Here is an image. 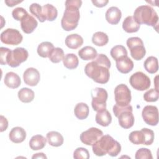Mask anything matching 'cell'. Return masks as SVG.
Here are the masks:
<instances>
[{"instance_id":"obj_21","label":"cell","mask_w":159,"mask_h":159,"mask_svg":"<svg viewBox=\"0 0 159 159\" xmlns=\"http://www.w3.org/2000/svg\"><path fill=\"white\" fill-rule=\"evenodd\" d=\"M95 120L96 123L100 125L107 127L112 122V116L110 112L106 109L97 112Z\"/></svg>"},{"instance_id":"obj_19","label":"cell","mask_w":159,"mask_h":159,"mask_svg":"<svg viewBox=\"0 0 159 159\" xmlns=\"http://www.w3.org/2000/svg\"><path fill=\"white\" fill-rule=\"evenodd\" d=\"M4 83L7 87L15 89L17 88L20 85L21 80L17 73L10 71L6 74L4 79Z\"/></svg>"},{"instance_id":"obj_24","label":"cell","mask_w":159,"mask_h":159,"mask_svg":"<svg viewBox=\"0 0 159 159\" xmlns=\"http://www.w3.org/2000/svg\"><path fill=\"white\" fill-rule=\"evenodd\" d=\"M42 14L45 20L53 21L58 15L57 8L51 4H46L42 6Z\"/></svg>"},{"instance_id":"obj_15","label":"cell","mask_w":159,"mask_h":159,"mask_svg":"<svg viewBox=\"0 0 159 159\" xmlns=\"http://www.w3.org/2000/svg\"><path fill=\"white\" fill-rule=\"evenodd\" d=\"M38 25L37 20L30 14H27L21 20L20 26L22 31L25 34H30Z\"/></svg>"},{"instance_id":"obj_43","label":"cell","mask_w":159,"mask_h":159,"mask_svg":"<svg viewBox=\"0 0 159 159\" xmlns=\"http://www.w3.org/2000/svg\"><path fill=\"white\" fill-rule=\"evenodd\" d=\"M0 120H1V132L6 130L8 127V121L6 117H4L3 116H0Z\"/></svg>"},{"instance_id":"obj_29","label":"cell","mask_w":159,"mask_h":159,"mask_svg":"<svg viewBox=\"0 0 159 159\" xmlns=\"http://www.w3.org/2000/svg\"><path fill=\"white\" fill-rule=\"evenodd\" d=\"M63 65L68 69L76 68L79 64L78 57L74 53H68L64 56L63 59Z\"/></svg>"},{"instance_id":"obj_3","label":"cell","mask_w":159,"mask_h":159,"mask_svg":"<svg viewBox=\"0 0 159 159\" xmlns=\"http://www.w3.org/2000/svg\"><path fill=\"white\" fill-rule=\"evenodd\" d=\"M93 153L99 157L108 154L111 157H116L121 151L120 144L111 135H102L93 145Z\"/></svg>"},{"instance_id":"obj_18","label":"cell","mask_w":159,"mask_h":159,"mask_svg":"<svg viewBox=\"0 0 159 159\" xmlns=\"http://www.w3.org/2000/svg\"><path fill=\"white\" fill-rule=\"evenodd\" d=\"M9 138L11 141L15 143H21L26 138V132L22 127H15L10 131Z\"/></svg>"},{"instance_id":"obj_16","label":"cell","mask_w":159,"mask_h":159,"mask_svg":"<svg viewBox=\"0 0 159 159\" xmlns=\"http://www.w3.org/2000/svg\"><path fill=\"white\" fill-rule=\"evenodd\" d=\"M116 61L118 71L122 73H128L131 71L134 68V63L127 55L118 58Z\"/></svg>"},{"instance_id":"obj_23","label":"cell","mask_w":159,"mask_h":159,"mask_svg":"<svg viewBox=\"0 0 159 159\" xmlns=\"http://www.w3.org/2000/svg\"><path fill=\"white\" fill-rule=\"evenodd\" d=\"M47 140L49 145L53 147H60L63 143V137L57 131H50L47 134Z\"/></svg>"},{"instance_id":"obj_38","label":"cell","mask_w":159,"mask_h":159,"mask_svg":"<svg viewBox=\"0 0 159 159\" xmlns=\"http://www.w3.org/2000/svg\"><path fill=\"white\" fill-rule=\"evenodd\" d=\"M143 134L144 142L143 145H150L154 140V132L152 130L148 128H143L141 130Z\"/></svg>"},{"instance_id":"obj_4","label":"cell","mask_w":159,"mask_h":159,"mask_svg":"<svg viewBox=\"0 0 159 159\" xmlns=\"http://www.w3.org/2000/svg\"><path fill=\"white\" fill-rule=\"evenodd\" d=\"M133 17L137 24L152 26L157 30L158 16L151 6L142 5L137 7L134 12Z\"/></svg>"},{"instance_id":"obj_22","label":"cell","mask_w":159,"mask_h":159,"mask_svg":"<svg viewBox=\"0 0 159 159\" xmlns=\"http://www.w3.org/2000/svg\"><path fill=\"white\" fill-rule=\"evenodd\" d=\"M140 27V25L137 24L131 16L125 17L122 22V28L127 33L136 32L139 30Z\"/></svg>"},{"instance_id":"obj_20","label":"cell","mask_w":159,"mask_h":159,"mask_svg":"<svg viewBox=\"0 0 159 159\" xmlns=\"http://www.w3.org/2000/svg\"><path fill=\"white\" fill-rule=\"evenodd\" d=\"M83 43V39L77 34L68 35L65 39L66 45L71 49H77Z\"/></svg>"},{"instance_id":"obj_32","label":"cell","mask_w":159,"mask_h":159,"mask_svg":"<svg viewBox=\"0 0 159 159\" xmlns=\"http://www.w3.org/2000/svg\"><path fill=\"white\" fill-rule=\"evenodd\" d=\"M109 38L107 35L103 32H96L92 37L93 43L99 47L104 46L108 43Z\"/></svg>"},{"instance_id":"obj_17","label":"cell","mask_w":159,"mask_h":159,"mask_svg":"<svg viewBox=\"0 0 159 159\" xmlns=\"http://www.w3.org/2000/svg\"><path fill=\"white\" fill-rule=\"evenodd\" d=\"M105 17L109 24L116 25L119 22L122 17V12L117 7L112 6L107 9Z\"/></svg>"},{"instance_id":"obj_30","label":"cell","mask_w":159,"mask_h":159,"mask_svg":"<svg viewBox=\"0 0 159 159\" xmlns=\"http://www.w3.org/2000/svg\"><path fill=\"white\" fill-rule=\"evenodd\" d=\"M145 70L149 73L153 74L157 72L158 70V60L153 56L148 57L144 61L143 63Z\"/></svg>"},{"instance_id":"obj_5","label":"cell","mask_w":159,"mask_h":159,"mask_svg":"<svg viewBox=\"0 0 159 159\" xmlns=\"http://www.w3.org/2000/svg\"><path fill=\"white\" fill-rule=\"evenodd\" d=\"M113 112L116 117H118L119 124L120 127L127 129L132 127L134 124V116L132 114V107L127 105L120 107L115 104L112 108Z\"/></svg>"},{"instance_id":"obj_44","label":"cell","mask_w":159,"mask_h":159,"mask_svg":"<svg viewBox=\"0 0 159 159\" xmlns=\"http://www.w3.org/2000/svg\"><path fill=\"white\" fill-rule=\"evenodd\" d=\"M92 3L96 7H102L108 3L109 1L108 0H99V1H96V0H92L91 1Z\"/></svg>"},{"instance_id":"obj_13","label":"cell","mask_w":159,"mask_h":159,"mask_svg":"<svg viewBox=\"0 0 159 159\" xmlns=\"http://www.w3.org/2000/svg\"><path fill=\"white\" fill-rule=\"evenodd\" d=\"M142 116L143 120L148 125L155 126L158 123V111L155 106H145L142 110Z\"/></svg>"},{"instance_id":"obj_40","label":"cell","mask_w":159,"mask_h":159,"mask_svg":"<svg viewBox=\"0 0 159 159\" xmlns=\"http://www.w3.org/2000/svg\"><path fill=\"white\" fill-rule=\"evenodd\" d=\"M73 158L75 159H88L89 153L86 148L78 147L73 152Z\"/></svg>"},{"instance_id":"obj_2","label":"cell","mask_w":159,"mask_h":159,"mask_svg":"<svg viewBox=\"0 0 159 159\" xmlns=\"http://www.w3.org/2000/svg\"><path fill=\"white\" fill-rule=\"evenodd\" d=\"M81 4V0H67L65 1V10L61 20V27L65 30H73L78 26L80 17L79 8Z\"/></svg>"},{"instance_id":"obj_33","label":"cell","mask_w":159,"mask_h":159,"mask_svg":"<svg viewBox=\"0 0 159 159\" xmlns=\"http://www.w3.org/2000/svg\"><path fill=\"white\" fill-rule=\"evenodd\" d=\"M110 54L111 57L115 60H116L122 57L127 55V50L124 46L121 45H117L111 48Z\"/></svg>"},{"instance_id":"obj_8","label":"cell","mask_w":159,"mask_h":159,"mask_svg":"<svg viewBox=\"0 0 159 159\" xmlns=\"http://www.w3.org/2000/svg\"><path fill=\"white\" fill-rule=\"evenodd\" d=\"M28 57L29 53L26 49L22 47H17L10 50L6 58V63L11 67H17L21 63L26 61Z\"/></svg>"},{"instance_id":"obj_46","label":"cell","mask_w":159,"mask_h":159,"mask_svg":"<svg viewBox=\"0 0 159 159\" xmlns=\"http://www.w3.org/2000/svg\"><path fill=\"white\" fill-rule=\"evenodd\" d=\"M32 158H47V157L43 153H35L32 157Z\"/></svg>"},{"instance_id":"obj_45","label":"cell","mask_w":159,"mask_h":159,"mask_svg":"<svg viewBox=\"0 0 159 159\" xmlns=\"http://www.w3.org/2000/svg\"><path fill=\"white\" fill-rule=\"evenodd\" d=\"M5 3L9 7H12L19 3L22 2V1H14V0H5Z\"/></svg>"},{"instance_id":"obj_11","label":"cell","mask_w":159,"mask_h":159,"mask_svg":"<svg viewBox=\"0 0 159 159\" xmlns=\"http://www.w3.org/2000/svg\"><path fill=\"white\" fill-rule=\"evenodd\" d=\"M22 34L17 29L8 28L1 34V41L7 45H17L22 42Z\"/></svg>"},{"instance_id":"obj_36","label":"cell","mask_w":159,"mask_h":159,"mask_svg":"<svg viewBox=\"0 0 159 159\" xmlns=\"http://www.w3.org/2000/svg\"><path fill=\"white\" fill-rule=\"evenodd\" d=\"M29 10L32 14L35 16L40 22H45V19L42 14V6H41L38 3H32L29 6Z\"/></svg>"},{"instance_id":"obj_9","label":"cell","mask_w":159,"mask_h":159,"mask_svg":"<svg viewBox=\"0 0 159 159\" xmlns=\"http://www.w3.org/2000/svg\"><path fill=\"white\" fill-rule=\"evenodd\" d=\"M129 83L133 88L141 91L148 89L151 84L150 78L142 71L132 74L129 78Z\"/></svg>"},{"instance_id":"obj_1","label":"cell","mask_w":159,"mask_h":159,"mask_svg":"<svg viewBox=\"0 0 159 159\" xmlns=\"http://www.w3.org/2000/svg\"><path fill=\"white\" fill-rule=\"evenodd\" d=\"M111 65L110 60L106 55L98 54L92 61L86 64L84 73L96 83L105 84L109 80Z\"/></svg>"},{"instance_id":"obj_12","label":"cell","mask_w":159,"mask_h":159,"mask_svg":"<svg viewBox=\"0 0 159 159\" xmlns=\"http://www.w3.org/2000/svg\"><path fill=\"white\" fill-rule=\"evenodd\" d=\"M102 135V130L96 127H91L81 134L80 140L86 145H93Z\"/></svg>"},{"instance_id":"obj_27","label":"cell","mask_w":159,"mask_h":159,"mask_svg":"<svg viewBox=\"0 0 159 159\" xmlns=\"http://www.w3.org/2000/svg\"><path fill=\"white\" fill-rule=\"evenodd\" d=\"M89 107L84 102L78 103L74 109L75 115L80 120L86 119L89 115Z\"/></svg>"},{"instance_id":"obj_25","label":"cell","mask_w":159,"mask_h":159,"mask_svg":"<svg viewBox=\"0 0 159 159\" xmlns=\"http://www.w3.org/2000/svg\"><path fill=\"white\" fill-rule=\"evenodd\" d=\"M97 55L96 50L91 46H85L78 51V55L83 60H93Z\"/></svg>"},{"instance_id":"obj_37","label":"cell","mask_w":159,"mask_h":159,"mask_svg":"<svg viewBox=\"0 0 159 159\" xmlns=\"http://www.w3.org/2000/svg\"><path fill=\"white\" fill-rule=\"evenodd\" d=\"M158 89L152 88L146 91L143 94V99L147 102H155L158 99Z\"/></svg>"},{"instance_id":"obj_6","label":"cell","mask_w":159,"mask_h":159,"mask_svg":"<svg viewBox=\"0 0 159 159\" xmlns=\"http://www.w3.org/2000/svg\"><path fill=\"white\" fill-rule=\"evenodd\" d=\"M127 45L130 50L131 57L135 60H142L146 53L143 41L138 37H130L127 40Z\"/></svg>"},{"instance_id":"obj_7","label":"cell","mask_w":159,"mask_h":159,"mask_svg":"<svg viewBox=\"0 0 159 159\" xmlns=\"http://www.w3.org/2000/svg\"><path fill=\"white\" fill-rule=\"evenodd\" d=\"M107 93L102 88H96L91 91V105L94 111L98 112L106 109Z\"/></svg>"},{"instance_id":"obj_42","label":"cell","mask_w":159,"mask_h":159,"mask_svg":"<svg viewBox=\"0 0 159 159\" xmlns=\"http://www.w3.org/2000/svg\"><path fill=\"white\" fill-rule=\"evenodd\" d=\"M10 49H9L8 48H6V47H1L0 48V63L2 65H7L6 63V58L7 56L9 53V52H10Z\"/></svg>"},{"instance_id":"obj_39","label":"cell","mask_w":159,"mask_h":159,"mask_svg":"<svg viewBox=\"0 0 159 159\" xmlns=\"http://www.w3.org/2000/svg\"><path fill=\"white\" fill-rule=\"evenodd\" d=\"M136 159H152L153 157L151 151L146 148H140L135 153Z\"/></svg>"},{"instance_id":"obj_35","label":"cell","mask_w":159,"mask_h":159,"mask_svg":"<svg viewBox=\"0 0 159 159\" xmlns=\"http://www.w3.org/2000/svg\"><path fill=\"white\" fill-rule=\"evenodd\" d=\"M129 140L134 144H143L144 137L142 130H135L130 133L129 135Z\"/></svg>"},{"instance_id":"obj_34","label":"cell","mask_w":159,"mask_h":159,"mask_svg":"<svg viewBox=\"0 0 159 159\" xmlns=\"http://www.w3.org/2000/svg\"><path fill=\"white\" fill-rule=\"evenodd\" d=\"M50 60L55 63H57L63 60L64 58V52L60 47L54 48L48 57Z\"/></svg>"},{"instance_id":"obj_41","label":"cell","mask_w":159,"mask_h":159,"mask_svg":"<svg viewBox=\"0 0 159 159\" xmlns=\"http://www.w3.org/2000/svg\"><path fill=\"white\" fill-rule=\"evenodd\" d=\"M27 14H28L27 11L24 8L21 7H16L12 11V15L13 18L18 21L21 20Z\"/></svg>"},{"instance_id":"obj_26","label":"cell","mask_w":159,"mask_h":159,"mask_svg":"<svg viewBox=\"0 0 159 159\" xmlns=\"http://www.w3.org/2000/svg\"><path fill=\"white\" fill-rule=\"evenodd\" d=\"M47 139L42 135H35L32 137L29 141L30 148L32 150L42 149L46 145Z\"/></svg>"},{"instance_id":"obj_31","label":"cell","mask_w":159,"mask_h":159,"mask_svg":"<svg viewBox=\"0 0 159 159\" xmlns=\"http://www.w3.org/2000/svg\"><path fill=\"white\" fill-rule=\"evenodd\" d=\"M17 96L20 101L28 103L33 101L34 98V92L28 88H22L18 91Z\"/></svg>"},{"instance_id":"obj_10","label":"cell","mask_w":159,"mask_h":159,"mask_svg":"<svg viewBox=\"0 0 159 159\" xmlns=\"http://www.w3.org/2000/svg\"><path fill=\"white\" fill-rule=\"evenodd\" d=\"M114 96L116 104L120 107L129 105L132 99L131 91L125 84H120L115 88Z\"/></svg>"},{"instance_id":"obj_14","label":"cell","mask_w":159,"mask_h":159,"mask_svg":"<svg viewBox=\"0 0 159 159\" xmlns=\"http://www.w3.org/2000/svg\"><path fill=\"white\" fill-rule=\"evenodd\" d=\"M24 83L30 86H36L40 79V75L39 71L33 67L27 68L23 74Z\"/></svg>"},{"instance_id":"obj_28","label":"cell","mask_w":159,"mask_h":159,"mask_svg":"<svg viewBox=\"0 0 159 159\" xmlns=\"http://www.w3.org/2000/svg\"><path fill=\"white\" fill-rule=\"evenodd\" d=\"M54 46L50 42H43L40 43L37 47V53L43 58H47L54 49Z\"/></svg>"}]
</instances>
